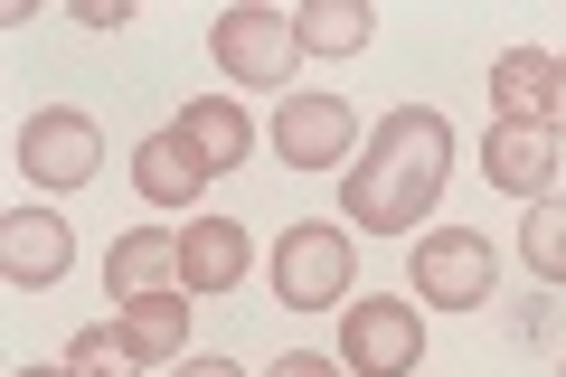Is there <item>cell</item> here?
<instances>
[{
	"label": "cell",
	"mask_w": 566,
	"mask_h": 377,
	"mask_svg": "<svg viewBox=\"0 0 566 377\" xmlns=\"http://www.w3.org/2000/svg\"><path fill=\"white\" fill-rule=\"evenodd\" d=\"M453 179V123L434 104H397V114L368 133V151L349 160L340 179V227H378V237H406V227L434 218Z\"/></svg>",
	"instance_id": "obj_1"
},
{
	"label": "cell",
	"mask_w": 566,
	"mask_h": 377,
	"mask_svg": "<svg viewBox=\"0 0 566 377\" xmlns=\"http://www.w3.org/2000/svg\"><path fill=\"white\" fill-rule=\"evenodd\" d=\"M491 293H501V255H491V237H472V227H434V237H416V302L482 312Z\"/></svg>",
	"instance_id": "obj_4"
},
{
	"label": "cell",
	"mask_w": 566,
	"mask_h": 377,
	"mask_svg": "<svg viewBox=\"0 0 566 377\" xmlns=\"http://www.w3.org/2000/svg\"><path fill=\"white\" fill-rule=\"evenodd\" d=\"M170 133H180L189 151L208 160V179H218V170H237V160L255 151V123H245V104H227V95H199L180 123H170Z\"/></svg>",
	"instance_id": "obj_14"
},
{
	"label": "cell",
	"mask_w": 566,
	"mask_h": 377,
	"mask_svg": "<svg viewBox=\"0 0 566 377\" xmlns=\"http://www.w3.org/2000/svg\"><path fill=\"white\" fill-rule=\"evenodd\" d=\"M170 377H245L237 358H170Z\"/></svg>",
	"instance_id": "obj_21"
},
{
	"label": "cell",
	"mask_w": 566,
	"mask_h": 377,
	"mask_svg": "<svg viewBox=\"0 0 566 377\" xmlns=\"http://www.w3.org/2000/svg\"><path fill=\"white\" fill-rule=\"evenodd\" d=\"M114 331L133 339L142 358H189V293H142V302H123Z\"/></svg>",
	"instance_id": "obj_15"
},
{
	"label": "cell",
	"mask_w": 566,
	"mask_h": 377,
	"mask_svg": "<svg viewBox=\"0 0 566 377\" xmlns=\"http://www.w3.org/2000/svg\"><path fill=\"white\" fill-rule=\"evenodd\" d=\"M547 95H557V57L547 48H501L491 57V114L501 123H547Z\"/></svg>",
	"instance_id": "obj_13"
},
{
	"label": "cell",
	"mask_w": 566,
	"mask_h": 377,
	"mask_svg": "<svg viewBox=\"0 0 566 377\" xmlns=\"http://www.w3.org/2000/svg\"><path fill=\"white\" fill-rule=\"evenodd\" d=\"M557 151H566V142L547 133V123H491L482 170H491V189H510V199H547V179H557Z\"/></svg>",
	"instance_id": "obj_10"
},
{
	"label": "cell",
	"mask_w": 566,
	"mask_h": 377,
	"mask_svg": "<svg viewBox=\"0 0 566 377\" xmlns=\"http://www.w3.org/2000/svg\"><path fill=\"white\" fill-rule=\"evenodd\" d=\"M66 368H76V377H133L142 349L114 331V321H104V331H76V339H66Z\"/></svg>",
	"instance_id": "obj_18"
},
{
	"label": "cell",
	"mask_w": 566,
	"mask_h": 377,
	"mask_svg": "<svg viewBox=\"0 0 566 377\" xmlns=\"http://www.w3.org/2000/svg\"><path fill=\"white\" fill-rule=\"evenodd\" d=\"M245 274H255V237H245V218H189L180 227V293L189 302L237 293Z\"/></svg>",
	"instance_id": "obj_8"
},
{
	"label": "cell",
	"mask_w": 566,
	"mask_h": 377,
	"mask_svg": "<svg viewBox=\"0 0 566 377\" xmlns=\"http://www.w3.org/2000/svg\"><path fill=\"white\" fill-rule=\"evenodd\" d=\"M274 293L293 312H340L359 293V245H349L340 218H303L274 237Z\"/></svg>",
	"instance_id": "obj_2"
},
{
	"label": "cell",
	"mask_w": 566,
	"mask_h": 377,
	"mask_svg": "<svg viewBox=\"0 0 566 377\" xmlns=\"http://www.w3.org/2000/svg\"><path fill=\"white\" fill-rule=\"evenodd\" d=\"M274 151L293 170H340V151L359 160V114L340 95H283L274 104Z\"/></svg>",
	"instance_id": "obj_7"
},
{
	"label": "cell",
	"mask_w": 566,
	"mask_h": 377,
	"mask_svg": "<svg viewBox=\"0 0 566 377\" xmlns=\"http://www.w3.org/2000/svg\"><path fill=\"white\" fill-rule=\"evenodd\" d=\"M104 293L142 302V293H180V237L170 227H133V237H114V255H104Z\"/></svg>",
	"instance_id": "obj_11"
},
{
	"label": "cell",
	"mask_w": 566,
	"mask_h": 377,
	"mask_svg": "<svg viewBox=\"0 0 566 377\" xmlns=\"http://www.w3.org/2000/svg\"><path fill=\"white\" fill-rule=\"evenodd\" d=\"M520 255H528V274H538V283H566V199H557V189H547V199H528Z\"/></svg>",
	"instance_id": "obj_17"
},
{
	"label": "cell",
	"mask_w": 566,
	"mask_h": 377,
	"mask_svg": "<svg viewBox=\"0 0 566 377\" xmlns=\"http://www.w3.org/2000/svg\"><path fill=\"white\" fill-rule=\"evenodd\" d=\"M10 377H76V368H10Z\"/></svg>",
	"instance_id": "obj_23"
},
{
	"label": "cell",
	"mask_w": 566,
	"mask_h": 377,
	"mask_svg": "<svg viewBox=\"0 0 566 377\" xmlns=\"http://www.w3.org/2000/svg\"><path fill=\"white\" fill-rule=\"evenodd\" d=\"M340 358H349V377H416V358H424L416 302H349L340 312Z\"/></svg>",
	"instance_id": "obj_6"
},
{
	"label": "cell",
	"mask_w": 566,
	"mask_h": 377,
	"mask_svg": "<svg viewBox=\"0 0 566 377\" xmlns=\"http://www.w3.org/2000/svg\"><path fill=\"white\" fill-rule=\"evenodd\" d=\"M547 133L566 142V57H557V95H547Z\"/></svg>",
	"instance_id": "obj_22"
},
{
	"label": "cell",
	"mask_w": 566,
	"mask_h": 377,
	"mask_svg": "<svg viewBox=\"0 0 566 377\" xmlns=\"http://www.w3.org/2000/svg\"><path fill=\"white\" fill-rule=\"evenodd\" d=\"M133 189H142L151 208H199V189H208V160L189 151L180 133H151V142L133 151Z\"/></svg>",
	"instance_id": "obj_12"
},
{
	"label": "cell",
	"mask_w": 566,
	"mask_h": 377,
	"mask_svg": "<svg viewBox=\"0 0 566 377\" xmlns=\"http://www.w3.org/2000/svg\"><path fill=\"white\" fill-rule=\"evenodd\" d=\"M76 20L85 29H123V20H133V0H76Z\"/></svg>",
	"instance_id": "obj_20"
},
{
	"label": "cell",
	"mask_w": 566,
	"mask_h": 377,
	"mask_svg": "<svg viewBox=\"0 0 566 377\" xmlns=\"http://www.w3.org/2000/svg\"><path fill=\"white\" fill-rule=\"evenodd\" d=\"M557 377H566V358H557Z\"/></svg>",
	"instance_id": "obj_24"
},
{
	"label": "cell",
	"mask_w": 566,
	"mask_h": 377,
	"mask_svg": "<svg viewBox=\"0 0 566 377\" xmlns=\"http://www.w3.org/2000/svg\"><path fill=\"white\" fill-rule=\"evenodd\" d=\"M66 264H76V237H66L57 208H10L0 218V274L20 283V293H48Z\"/></svg>",
	"instance_id": "obj_9"
},
{
	"label": "cell",
	"mask_w": 566,
	"mask_h": 377,
	"mask_svg": "<svg viewBox=\"0 0 566 377\" xmlns=\"http://www.w3.org/2000/svg\"><path fill=\"white\" fill-rule=\"evenodd\" d=\"M20 170L39 179V189H85V179L104 170V133L76 104H48V114L20 123Z\"/></svg>",
	"instance_id": "obj_5"
},
{
	"label": "cell",
	"mask_w": 566,
	"mask_h": 377,
	"mask_svg": "<svg viewBox=\"0 0 566 377\" xmlns=\"http://www.w3.org/2000/svg\"><path fill=\"white\" fill-rule=\"evenodd\" d=\"M208 57H218V76H237V85H283V76H303V39H293V20H283V10H255V0L218 10Z\"/></svg>",
	"instance_id": "obj_3"
},
{
	"label": "cell",
	"mask_w": 566,
	"mask_h": 377,
	"mask_svg": "<svg viewBox=\"0 0 566 377\" xmlns=\"http://www.w3.org/2000/svg\"><path fill=\"white\" fill-rule=\"evenodd\" d=\"M264 377H340V358H322V349H283Z\"/></svg>",
	"instance_id": "obj_19"
},
{
	"label": "cell",
	"mask_w": 566,
	"mask_h": 377,
	"mask_svg": "<svg viewBox=\"0 0 566 377\" xmlns=\"http://www.w3.org/2000/svg\"><path fill=\"white\" fill-rule=\"evenodd\" d=\"M368 0H303V10H293V39L312 48V57H359L368 48Z\"/></svg>",
	"instance_id": "obj_16"
}]
</instances>
